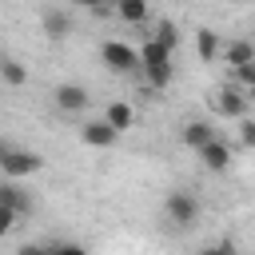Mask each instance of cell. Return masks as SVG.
<instances>
[{"instance_id": "1", "label": "cell", "mask_w": 255, "mask_h": 255, "mask_svg": "<svg viewBox=\"0 0 255 255\" xmlns=\"http://www.w3.org/2000/svg\"><path fill=\"white\" fill-rule=\"evenodd\" d=\"M139 72L147 76L151 88H167L171 84V48L159 44L155 36H147L139 48Z\"/></svg>"}, {"instance_id": "2", "label": "cell", "mask_w": 255, "mask_h": 255, "mask_svg": "<svg viewBox=\"0 0 255 255\" xmlns=\"http://www.w3.org/2000/svg\"><path fill=\"white\" fill-rule=\"evenodd\" d=\"M199 215H203V207H199L195 191H187V187H175V191H167V199H163V219H167L175 231H187V227H195V223H199Z\"/></svg>"}, {"instance_id": "3", "label": "cell", "mask_w": 255, "mask_h": 255, "mask_svg": "<svg viewBox=\"0 0 255 255\" xmlns=\"http://www.w3.org/2000/svg\"><path fill=\"white\" fill-rule=\"evenodd\" d=\"M100 64L116 76H131V72H139V48H131L128 40H104L100 44Z\"/></svg>"}, {"instance_id": "4", "label": "cell", "mask_w": 255, "mask_h": 255, "mask_svg": "<svg viewBox=\"0 0 255 255\" xmlns=\"http://www.w3.org/2000/svg\"><path fill=\"white\" fill-rule=\"evenodd\" d=\"M44 167V159L36 155V151H28V147H12V143H0V171L8 175V179H28V175H36Z\"/></svg>"}, {"instance_id": "5", "label": "cell", "mask_w": 255, "mask_h": 255, "mask_svg": "<svg viewBox=\"0 0 255 255\" xmlns=\"http://www.w3.org/2000/svg\"><path fill=\"white\" fill-rule=\"evenodd\" d=\"M247 108H251V100H247V92L239 84H223V88L211 92V112L219 120H243Z\"/></svg>"}, {"instance_id": "6", "label": "cell", "mask_w": 255, "mask_h": 255, "mask_svg": "<svg viewBox=\"0 0 255 255\" xmlns=\"http://www.w3.org/2000/svg\"><path fill=\"white\" fill-rule=\"evenodd\" d=\"M52 100H56V108H60L64 116H80V112H88V104H92V96H88L84 84H60V88L52 92Z\"/></svg>"}, {"instance_id": "7", "label": "cell", "mask_w": 255, "mask_h": 255, "mask_svg": "<svg viewBox=\"0 0 255 255\" xmlns=\"http://www.w3.org/2000/svg\"><path fill=\"white\" fill-rule=\"evenodd\" d=\"M80 139L88 143V147H96V151H104V147H116V139H120V131L100 116V120H88V124H80Z\"/></svg>"}, {"instance_id": "8", "label": "cell", "mask_w": 255, "mask_h": 255, "mask_svg": "<svg viewBox=\"0 0 255 255\" xmlns=\"http://www.w3.org/2000/svg\"><path fill=\"white\" fill-rule=\"evenodd\" d=\"M195 155H199V163H203L207 171H227V167H231V143H227V139H219V135H215V139H207Z\"/></svg>"}, {"instance_id": "9", "label": "cell", "mask_w": 255, "mask_h": 255, "mask_svg": "<svg viewBox=\"0 0 255 255\" xmlns=\"http://www.w3.org/2000/svg\"><path fill=\"white\" fill-rule=\"evenodd\" d=\"M40 28H44L48 40H68V36H72V16H68L64 8H44Z\"/></svg>"}, {"instance_id": "10", "label": "cell", "mask_w": 255, "mask_h": 255, "mask_svg": "<svg viewBox=\"0 0 255 255\" xmlns=\"http://www.w3.org/2000/svg\"><path fill=\"white\" fill-rule=\"evenodd\" d=\"M179 139H183V147L199 151L207 139H215V124H211V120H187L183 131H179Z\"/></svg>"}, {"instance_id": "11", "label": "cell", "mask_w": 255, "mask_h": 255, "mask_svg": "<svg viewBox=\"0 0 255 255\" xmlns=\"http://www.w3.org/2000/svg\"><path fill=\"white\" fill-rule=\"evenodd\" d=\"M0 203L16 207L20 215H28V211H32V195L20 187V179H8V175H4V183H0Z\"/></svg>"}, {"instance_id": "12", "label": "cell", "mask_w": 255, "mask_h": 255, "mask_svg": "<svg viewBox=\"0 0 255 255\" xmlns=\"http://www.w3.org/2000/svg\"><path fill=\"white\" fill-rule=\"evenodd\" d=\"M195 52H199V60H203V64H215V60H219V52H223L219 32H215V28H199V32H195Z\"/></svg>"}, {"instance_id": "13", "label": "cell", "mask_w": 255, "mask_h": 255, "mask_svg": "<svg viewBox=\"0 0 255 255\" xmlns=\"http://www.w3.org/2000/svg\"><path fill=\"white\" fill-rule=\"evenodd\" d=\"M104 120H108V124H112V128H116V131L124 135V131H128V128L135 124V108H131L128 100H112V104L104 108Z\"/></svg>"}, {"instance_id": "14", "label": "cell", "mask_w": 255, "mask_h": 255, "mask_svg": "<svg viewBox=\"0 0 255 255\" xmlns=\"http://www.w3.org/2000/svg\"><path fill=\"white\" fill-rule=\"evenodd\" d=\"M219 60H223L227 68H239V64L255 60V40H227L223 52H219Z\"/></svg>"}, {"instance_id": "15", "label": "cell", "mask_w": 255, "mask_h": 255, "mask_svg": "<svg viewBox=\"0 0 255 255\" xmlns=\"http://www.w3.org/2000/svg\"><path fill=\"white\" fill-rule=\"evenodd\" d=\"M147 0H116V16L124 24H147Z\"/></svg>"}, {"instance_id": "16", "label": "cell", "mask_w": 255, "mask_h": 255, "mask_svg": "<svg viewBox=\"0 0 255 255\" xmlns=\"http://www.w3.org/2000/svg\"><path fill=\"white\" fill-rule=\"evenodd\" d=\"M0 80H4L8 88H24V84H28V72H24V64H20L16 56H0Z\"/></svg>"}, {"instance_id": "17", "label": "cell", "mask_w": 255, "mask_h": 255, "mask_svg": "<svg viewBox=\"0 0 255 255\" xmlns=\"http://www.w3.org/2000/svg\"><path fill=\"white\" fill-rule=\"evenodd\" d=\"M151 36H155V40H159V44H167V48H171V52H175V44H179V32H175V24H171V20H159V24H155V32H151Z\"/></svg>"}, {"instance_id": "18", "label": "cell", "mask_w": 255, "mask_h": 255, "mask_svg": "<svg viewBox=\"0 0 255 255\" xmlns=\"http://www.w3.org/2000/svg\"><path fill=\"white\" fill-rule=\"evenodd\" d=\"M231 72H235V84H239V88L255 84V60H247V64H239V68H231Z\"/></svg>"}, {"instance_id": "19", "label": "cell", "mask_w": 255, "mask_h": 255, "mask_svg": "<svg viewBox=\"0 0 255 255\" xmlns=\"http://www.w3.org/2000/svg\"><path fill=\"white\" fill-rule=\"evenodd\" d=\"M16 219H20V211L8 207V203H0V235H8V231L16 227Z\"/></svg>"}, {"instance_id": "20", "label": "cell", "mask_w": 255, "mask_h": 255, "mask_svg": "<svg viewBox=\"0 0 255 255\" xmlns=\"http://www.w3.org/2000/svg\"><path fill=\"white\" fill-rule=\"evenodd\" d=\"M239 143L255 151V120H239Z\"/></svg>"}, {"instance_id": "21", "label": "cell", "mask_w": 255, "mask_h": 255, "mask_svg": "<svg viewBox=\"0 0 255 255\" xmlns=\"http://www.w3.org/2000/svg\"><path fill=\"white\" fill-rule=\"evenodd\" d=\"M68 4H76V8H100L104 0H68Z\"/></svg>"}, {"instance_id": "22", "label": "cell", "mask_w": 255, "mask_h": 255, "mask_svg": "<svg viewBox=\"0 0 255 255\" xmlns=\"http://www.w3.org/2000/svg\"><path fill=\"white\" fill-rule=\"evenodd\" d=\"M243 92H247V100H251V104H255V84H247V88H243Z\"/></svg>"}, {"instance_id": "23", "label": "cell", "mask_w": 255, "mask_h": 255, "mask_svg": "<svg viewBox=\"0 0 255 255\" xmlns=\"http://www.w3.org/2000/svg\"><path fill=\"white\" fill-rule=\"evenodd\" d=\"M231 4H247V0H231Z\"/></svg>"}, {"instance_id": "24", "label": "cell", "mask_w": 255, "mask_h": 255, "mask_svg": "<svg viewBox=\"0 0 255 255\" xmlns=\"http://www.w3.org/2000/svg\"><path fill=\"white\" fill-rule=\"evenodd\" d=\"M112 4H116V0H112Z\"/></svg>"}]
</instances>
